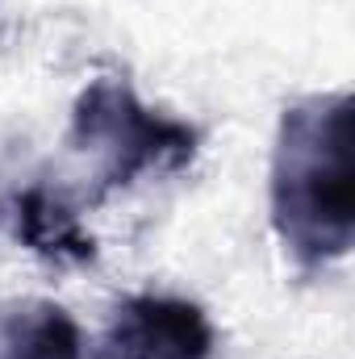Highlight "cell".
<instances>
[{"label": "cell", "instance_id": "obj_2", "mask_svg": "<svg viewBox=\"0 0 355 359\" xmlns=\"http://www.w3.org/2000/svg\"><path fill=\"white\" fill-rule=\"evenodd\" d=\"M67 142L96 163V196L130 188L147 172H180L196 159L201 134L176 117L151 113L117 76H100L76 96Z\"/></svg>", "mask_w": 355, "mask_h": 359}, {"label": "cell", "instance_id": "obj_4", "mask_svg": "<svg viewBox=\"0 0 355 359\" xmlns=\"http://www.w3.org/2000/svg\"><path fill=\"white\" fill-rule=\"evenodd\" d=\"M0 359H84V334L63 305L21 297L0 305Z\"/></svg>", "mask_w": 355, "mask_h": 359}, {"label": "cell", "instance_id": "obj_3", "mask_svg": "<svg viewBox=\"0 0 355 359\" xmlns=\"http://www.w3.org/2000/svg\"><path fill=\"white\" fill-rule=\"evenodd\" d=\"M217 334L196 301L184 297H126L105 330V359H213Z\"/></svg>", "mask_w": 355, "mask_h": 359}, {"label": "cell", "instance_id": "obj_1", "mask_svg": "<svg viewBox=\"0 0 355 359\" xmlns=\"http://www.w3.org/2000/svg\"><path fill=\"white\" fill-rule=\"evenodd\" d=\"M355 100L322 92L280 113L272 147V226L297 268L339 264L355 243Z\"/></svg>", "mask_w": 355, "mask_h": 359}, {"label": "cell", "instance_id": "obj_5", "mask_svg": "<svg viewBox=\"0 0 355 359\" xmlns=\"http://www.w3.org/2000/svg\"><path fill=\"white\" fill-rule=\"evenodd\" d=\"M17 238L38 259L59 264V268H76V264L96 259V243H92V234H84L80 217L42 184L25 188L17 196Z\"/></svg>", "mask_w": 355, "mask_h": 359}]
</instances>
